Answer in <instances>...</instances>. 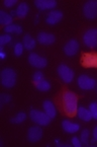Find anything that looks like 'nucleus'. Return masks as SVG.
<instances>
[{"label": "nucleus", "mask_w": 97, "mask_h": 147, "mask_svg": "<svg viewBox=\"0 0 97 147\" xmlns=\"http://www.w3.org/2000/svg\"><path fill=\"white\" fill-rule=\"evenodd\" d=\"M76 114H77L79 119H81L84 122H89L92 120V115H91L89 109H86L84 107H78V110Z\"/></svg>", "instance_id": "f3484780"}, {"label": "nucleus", "mask_w": 97, "mask_h": 147, "mask_svg": "<svg viewBox=\"0 0 97 147\" xmlns=\"http://www.w3.org/2000/svg\"><path fill=\"white\" fill-rule=\"evenodd\" d=\"M93 139L97 142V126L93 129Z\"/></svg>", "instance_id": "473e14b6"}, {"label": "nucleus", "mask_w": 97, "mask_h": 147, "mask_svg": "<svg viewBox=\"0 0 97 147\" xmlns=\"http://www.w3.org/2000/svg\"><path fill=\"white\" fill-rule=\"evenodd\" d=\"M1 84L6 88H11L16 84V72L12 68H4L1 71Z\"/></svg>", "instance_id": "f03ea898"}, {"label": "nucleus", "mask_w": 97, "mask_h": 147, "mask_svg": "<svg viewBox=\"0 0 97 147\" xmlns=\"http://www.w3.org/2000/svg\"><path fill=\"white\" fill-rule=\"evenodd\" d=\"M28 62L31 66L39 69H43L47 66V61L45 57L41 56V55L37 54V53H30L28 55Z\"/></svg>", "instance_id": "6e6552de"}, {"label": "nucleus", "mask_w": 97, "mask_h": 147, "mask_svg": "<svg viewBox=\"0 0 97 147\" xmlns=\"http://www.w3.org/2000/svg\"><path fill=\"white\" fill-rule=\"evenodd\" d=\"M29 118L33 123L39 126H47L51 122V118L45 114V112H41L39 110H30Z\"/></svg>", "instance_id": "7ed1b4c3"}, {"label": "nucleus", "mask_w": 97, "mask_h": 147, "mask_svg": "<svg viewBox=\"0 0 97 147\" xmlns=\"http://www.w3.org/2000/svg\"><path fill=\"white\" fill-rule=\"evenodd\" d=\"M43 112H45L51 119H54L57 116V109L53 102H51V100H45L43 104Z\"/></svg>", "instance_id": "dca6fc26"}, {"label": "nucleus", "mask_w": 97, "mask_h": 147, "mask_svg": "<svg viewBox=\"0 0 97 147\" xmlns=\"http://www.w3.org/2000/svg\"><path fill=\"white\" fill-rule=\"evenodd\" d=\"M82 65L86 68H97V53L83 54Z\"/></svg>", "instance_id": "9b49d317"}, {"label": "nucleus", "mask_w": 97, "mask_h": 147, "mask_svg": "<svg viewBox=\"0 0 97 147\" xmlns=\"http://www.w3.org/2000/svg\"><path fill=\"white\" fill-rule=\"evenodd\" d=\"M71 143H72V145H73V146H75V147H81V145H82L81 140H80L78 137H75V136L71 139Z\"/></svg>", "instance_id": "c756f323"}, {"label": "nucleus", "mask_w": 97, "mask_h": 147, "mask_svg": "<svg viewBox=\"0 0 97 147\" xmlns=\"http://www.w3.org/2000/svg\"><path fill=\"white\" fill-rule=\"evenodd\" d=\"M4 32L6 34H15V35H20L22 32V28L21 26L17 24H9L7 26H4Z\"/></svg>", "instance_id": "412c9836"}, {"label": "nucleus", "mask_w": 97, "mask_h": 147, "mask_svg": "<svg viewBox=\"0 0 97 147\" xmlns=\"http://www.w3.org/2000/svg\"><path fill=\"white\" fill-rule=\"evenodd\" d=\"M41 126H32L27 131V140L31 143H37L43 138V129Z\"/></svg>", "instance_id": "1a4fd4ad"}, {"label": "nucleus", "mask_w": 97, "mask_h": 147, "mask_svg": "<svg viewBox=\"0 0 97 147\" xmlns=\"http://www.w3.org/2000/svg\"><path fill=\"white\" fill-rule=\"evenodd\" d=\"M35 85L37 90L43 91V92H47V91H49L51 89V83L45 79L41 80L39 82H35Z\"/></svg>", "instance_id": "4be33fe9"}, {"label": "nucleus", "mask_w": 97, "mask_h": 147, "mask_svg": "<svg viewBox=\"0 0 97 147\" xmlns=\"http://www.w3.org/2000/svg\"><path fill=\"white\" fill-rule=\"evenodd\" d=\"M11 40L12 39H11V36L9 34H4V35H2L0 37V46L3 47V46L7 45V44L10 43Z\"/></svg>", "instance_id": "a878e982"}, {"label": "nucleus", "mask_w": 97, "mask_h": 147, "mask_svg": "<svg viewBox=\"0 0 97 147\" xmlns=\"http://www.w3.org/2000/svg\"><path fill=\"white\" fill-rule=\"evenodd\" d=\"M11 102V95L7 94V93H2L0 95V102H1V106L4 104H8Z\"/></svg>", "instance_id": "c85d7f7f"}, {"label": "nucleus", "mask_w": 97, "mask_h": 147, "mask_svg": "<svg viewBox=\"0 0 97 147\" xmlns=\"http://www.w3.org/2000/svg\"><path fill=\"white\" fill-rule=\"evenodd\" d=\"M79 48H80V45H79V43H78L77 40L72 39L65 44L64 53L69 57L75 56V55L79 52Z\"/></svg>", "instance_id": "9d476101"}, {"label": "nucleus", "mask_w": 97, "mask_h": 147, "mask_svg": "<svg viewBox=\"0 0 97 147\" xmlns=\"http://www.w3.org/2000/svg\"><path fill=\"white\" fill-rule=\"evenodd\" d=\"M5 57H6V54H5L4 51H3V47H0V59H1V60H4Z\"/></svg>", "instance_id": "2f4dec72"}, {"label": "nucleus", "mask_w": 97, "mask_h": 147, "mask_svg": "<svg viewBox=\"0 0 97 147\" xmlns=\"http://www.w3.org/2000/svg\"><path fill=\"white\" fill-rule=\"evenodd\" d=\"M23 51H24V46L22 43H16L13 47V53H14L15 56H21L23 54Z\"/></svg>", "instance_id": "b1692460"}, {"label": "nucleus", "mask_w": 97, "mask_h": 147, "mask_svg": "<svg viewBox=\"0 0 97 147\" xmlns=\"http://www.w3.org/2000/svg\"><path fill=\"white\" fill-rule=\"evenodd\" d=\"M13 22V16L10 13H7L5 11L1 10L0 11V24L2 26H9V24H12Z\"/></svg>", "instance_id": "aec40b11"}, {"label": "nucleus", "mask_w": 97, "mask_h": 147, "mask_svg": "<svg viewBox=\"0 0 97 147\" xmlns=\"http://www.w3.org/2000/svg\"><path fill=\"white\" fill-rule=\"evenodd\" d=\"M89 136H90V133L87 129L83 130L81 132V136H80V140L82 142V144L84 145H88L89 143Z\"/></svg>", "instance_id": "393cba45"}, {"label": "nucleus", "mask_w": 97, "mask_h": 147, "mask_svg": "<svg viewBox=\"0 0 97 147\" xmlns=\"http://www.w3.org/2000/svg\"><path fill=\"white\" fill-rule=\"evenodd\" d=\"M17 3V0H4V5L6 7H13Z\"/></svg>", "instance_id": "7c9ffc66"}, {"label": "nucleus", "mask_w": 97, "mask_h": 147, "mask_svg": "<svg viewBox=\"0 0 97 147\" xmlns=\"http://www.w3.org/2000/svg\"><path fill=\"white\" fill-rule=\"evenodd\" d=\"M83 14L88 20L97 18V0H89L83 5Z\"/></svg>", "instance_id": "423d86ee"}, {"label": "nucleus", "mask_w": 97, "mask_h": 147, "mask_svg": "<svg viewBox=\"0 0 97 147\" xmlns=\"http://www.w3.org/2000/svg\"><path fill=\"white\" fill-rule=\"evenodd\" d=\"M63 18V12L60 10H51L50 12L47 13V18H45V22L50 26H55V24H59Z\"/></svg>", "instance_id": "ddd939ff"}, {"label": "nucleus", "mask_w": 97, "mask_h": 147, "mask_svg": "<svg viewBox=\"0 0 97 147\" xmlns=\"http://www.w3.org/2000/svg\"><path fill=\"white\" fill-rule=\"evenodd\" d=\"M26 117H27V115H26L25 113H24V112H19V113H17L14 117L11 118L10 122L12 124H16V125H18V124L23 123V122L25 121Z\"/></svg>", "instance_id": "5701e85b"}, {"label": "nucleus", "mask_w": 97, "mask_h": 147, "mask_svg": "<svg viewBox=\"0 0 97 147\" xmlns=\"http://www.w3.org/2000/svg\"><path fill=\"white\" fill-rule=\"evenodd\" d=\"M57 72H58V75L61 79L64 81L65 83H71L74 79V71L71 68L66 64H61L57 68Z\"/></svg>", "instance_id": "20e7f679"}, {"label": "nucleus", "mask_w": 97, "mask_h": 147, "mask_svg": "<svg viewBox=\"0 0 97 147\" xmlns=\"http://www.w3.org/2000/svg\"><path fill=\"white\" fill-rule=\"evenodd\" d=\"M89 111L92 115V119L97 120V102H91L89 105Z\"/></svg>", "instance_id": "bb28decb"}, {"label": "nucleus", "mask_w": 97, "mask_h": 147, "mask_svg": "<svg viewBox=\"0 0 97 147\" xmlns=\"http://www.w3.org/2000/svg\"><path fill=\"white\" fill-rule=\"evenodd\" d=\"M28 11H29V6L25 2L19 3L15 9V13H16V16L18 18H24L27 15Z\"/></svg>", "instance_id": "6ab92c4d"}, {"label": "nucleus", "mask_w": 97, "mask_h": 147, "mask_svg": "<svg viewBox=\"0 0 97 147\" xmlns=\"http://www.w3.org/2000/svg\"><path fill=\"white\" fill-rule=\"evenodd\" d=\"M62 128L65 132L68 134H75L80 130V125L77 123H74L69 120H64L62 122Z\"/></svg>", "instance_id": "2eb2a0df"}, {"label": "nucleus", "mask_w": 97, "mask_h": 147, "mask_svg": "<svg viewBox=\"0 0 97 147\" xmlns=\"http://www.w3.org/2000/svg\"><path fill=\"white\" fill-rule=\"evenodd\" d=\"M77 84L82 90H92L96 86V80L86 74H82L77 78Z\"/></svg>", "instance_id": "39448f33"}, {"label": "nucleus", "mask_w": 97, "mask_h": 147, "mask_svg": "<svg viewBox=\"0 0 97 147\" xmlns=\"http://www.w3.org/2000/svg\"><path fill=\"white\" fill-rule=\"evenodd\" d=\"M45 79V76H43V73L41 71H37L33 73V75H32V80H33V83L35 82H39V81H41V80Z\"/></svg>", "instance_id": "cd10ccee"}, {"label": "nucleus", "mask_w": 97, "mask_h": 147, "mask_svg": "<svg viewBox=\"0 0 97 147\" xmlns=\"http://www.w3.org/2000/svg\"><path fill=\"white\" fill-rule=\"evenodd\" d=\"M22 44H23V46H24V49H25V50H28V51L33 50V49L35 48V46H37L35 40L33 39L29 34L24 35L23 39H22Z\"/></svg>", "instance_id": "a211bd4d"}, {"label": "nucleus", "mask_w": 97, "mask_h": 147, "mask_svg": "<svg viewBox=\"0 0 97 147\" xmlns=\"http://www.w3.org/2000/svg\"><path fill=\"white\" fill-rule=\"evenodd\" d=\"M83 42L85 46L94 49L97 47V28H89L83 35Z\"/></svg>", "instance_id": "0eeeda50"}, {"label": "nucleus", "mask_w": 97, "mask_h": 147, "mask_svg": "<svg viewBox=\"0 0 97 147\" xmlns=\"http://www.w3.org/2000/svg\"><path fill=\"white\" fill-rule=\"evenodd\" d=\"M35 5L37 9L43 11V10H49V9H53L57 6V1L56 0H35Z\"/></svg>", "instance_id": "4468645a"}, {"label": "nucleus", "mask_w": 97, "mask_h": 147, "mask_svg": "<svg viewBox=\"0 0 97 147\" xmlns=\"http://www.w3.org/2000/svg\"><path fill=\"white\" fill-rule=\"evenodd\" d=\"M63 107L68 116H73L78 110V97L72 91H65L63 94Z\"/></svg>", "instance_id": "f257e3e1"}, {"label": "nucleus", "mask_w": 97, "mask_h": 147, "mask_svg": "<svg viewBox=\"0 0 97 147\" xmlns=\"http://www.w3.org/2000/svg\"><path fill=\"white\" fill-rule=\"evenodd\" d=\"M37 42H39L41 45L43 46H51L56 42V37L55 35L51 34V32H41L39 34H37Z\"/></svg>", "instance_id": "f8f14e48"}]
</instances>
